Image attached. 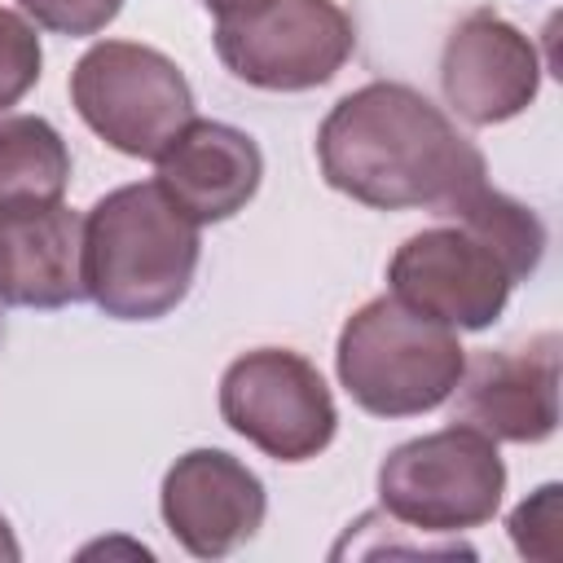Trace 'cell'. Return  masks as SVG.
<instances>
[{
    "label": "cell",
    "mask_w": 563,
    "mask_h": 563,
    "mask_svg": "<svg viewBox=\"0 0 563 563\" xmlns=\"http://www.w3.org/2000/svg\"><path fill=\"white\" fill-rule=\"evenodd\" d=\"M317 163L330 189L378 211H449L488 180L479 145L418 88L374 79L330 106L317 128Z\"/></svg>",
    "instance_id": "obj_1"
},
{
    "label": "cell",
    "mask_w": 563,
    "mask_h": 563,
    "mask_svg": "<svg viewBox=\"0 0 563 563\" xmlns=\"http://www.w3.org/2000/svg\"><path fill=\"white\" fill-rule=\"evenodd\" d=\"M202 224L154 180L119 185L84 216V295L114 321H158L194 286Z\"/></svg>",
    "instance_id": "obj_2"
},
{
    "label": "cell",
    "mask_w": 563,
    "mask_h": 563,
    "mask_svg": "<svg viewBox=\"0 0 563 563\" xmlns=\"http://www.w3.org/2000/svg\"><path fill=\"white\" fill-rule=\"evenodd\" d=\"M466 365L453 325L409 308L391 290L361 303L334 343V374L352 405L374 418H418L440 409Z\"/></svg>",
    "instance_id": "obj_3"
},
{
    "label": "cell",
    "mask_w": 563,
    "mask_h": 563,
    "mask_svg": "<svg viewBox=\"0 0 563 563\" xmlns=\"http://www.w3.org/2000/svg\"><path fill=\"white\" fill-rule=\"evenodd\" d=\"M501 493L506 462L497 440L462 422L396 444L378 466L383 515L427 537H457L488 523Z\"/></svg>",
    "instance_id": "obj_4"
},
{
    "label": "cell",
    "mask_w": 563,
    "mask_h": 563,
    "mask_svg": "<svg viewBox=\"0 0 563 563\" xmlns=\"http://www.w3.org/2000/svg\"><path fill=\"white\" fill-rule=\"evenodd\" d=\"M70 106L128 158H158L194 114L185 70L136 40H101L70 70Z\"/></svg>",
    "instance_id": "obj_5"
},
{
    "label": "cell",
    "mask_w": 563,
    "mask_h": 563,
    "mask_svg": "<svg viewBox=\"0 0 563 563\" xmlns=\"http://www.w3.org/2000/svg\"><path fill=\"white\" fill-rule=\"evenodd\" d=\"M224 70L260 92H308L330 84L356 48V26L339 0H260L216 18Z\"/></svg>",
    "instance_id": "obj_6"
},
{
    "label": "cell",
    "mask_w": 563,
    "mask_h": 563,
    "mask_svg": "<svg viewBox=\"0 0 563 563\" xmlns=\"http://www.w3.org/2000/svg\"><path fill=\"white\" fill-rule=\"evenodd\" d=\"M220 418L273 462H308L339 431L321 369L290 347H255L220 374Z\"/></svg>",
    "instance_id": "obj_7"
},
{
    "label": "cell",
    "mask_w": 563,
    "mask_h": 563,
    "mask_svg": "<svg viewBox=\"0 0 563 563\" xmlns=\"http://www.w3.org/2000/svg\"><path fill=\"white\" fill-rule=\"evenodd\" d=\"M387 286L409 308L462 334V330H488L506 312L519 277L484 233L444 220L422 233H409L396 246L387 264Z\"/></svg>",
    "instance_id": "obj_8"
},
{
    "label": "cell",
    "mask_w": 563,
    "mask_h": 563,
    "mask_svg": "<svg viewBox=\"0 0 563 563\" xmlns=\"http://www.w3.org/2000/svg\"><path fill=\"white\" fill-rule=\"evenodd\" d=\"M537 44L493 9H471L440 48V88L449 110L471 128L523 114L541 92Z\"/></svg>",
    "instance_id": "obj_9"
},
{
    "label": "cell",
    "mask_w": 563,
    "mask_h": 563,
    "mask_svg": "<svg viewBox=\"0 0 563 563\" xmlns=\"http://www.w3.org/2000/svg\"><path fill=\"white\" fill-rule=\"evenodd\" d=\"M453 422L497 444H541L559 431V334L545 330L528 347L479 352L453 387Z\"/></svg>",
    "instance_id": "obj_10"
},
{
    "label": "cell",
    "mask_w": 563,
    "mask_h": 563,
    "mask_svg": "<svg viewBox=\"0 0 563 563\" xmlns=\"http://www.w3.org/2000/svg\"><path fill=\"white\" fill-rule=\"evenodd\" d=\"M167 532L194 559H224L246 545L268 515L264 479L224 449H189L158 488Z\"/></svg>",
    "instance_id": "obj_11"
},
{
    "label": "cell",
    "mask_w": 563,
    "mask_h": 563,
    "mask_svg": "<svg viewBox=\"0 0 563 563\" xmlns=\"http://www.w3.org/2000/svg\"><path fill=\"white\" fill-rule=\"evenodd\" d=\"M154 163V185L198 224L238 216L264 180V154L255 136L220 119H189Z\"/></svg>",
    "instance_id": "obj_12"
},
{
    "label": "cell",
    "mask_w": 563,
    "mask_h": 563,
    "mask_svg": "<svg viewBox=\"0 0 563 563\" xmlns=\"http://www.w3.org/2000/svg\"><path fill=\"white\" fill-rule=\"evenodd\" d=\"M84 299V216L66 202L0 211V303L66 308Z\"/></svg>",
    "instance_id": "obj_13"
},
{
    "label": "cell",
    "mask_w": 563,
    "mask_h": 563,
    "mask_svg": "<svg viewBox=\"0 0 563 563\" xmlns=\"http://www.w3.org/2000/svg\"><path fill=\"white\" fill-rule=\"evenodd\" d=\"M70 185V150L40 114H0V211L62 202Z\"/></svg>",
    "instance_id": "obj_14"
},
{
    "label": "cell",
    "mask_w": 563,
    "mask_h": 563,
    "mask_svg": "<svg viewBox=\"0 0 563 563\" xmlns=\"http://www.w3.org/2000/svg\"><path fill=\"white\" fill-rule=\"evenodd\" d=\"M40 66H44V48L31 18L0 4V114L40 84Z\"/></svg>",
    "instance_id": "obj_15"
},
{
    "label": "cell",
    "mask_w": 563,
    "mask_h": 563,
    "mask_svg": "<svg viewBox=\"0 0 563 563\" xmlns=\"http://www.w3.org/2000/svg\"><path fill=\"white\" fill-rule=\"evenodd\" d=\"M559 484H541L510 510V541L523 559H559Z\"/></svg>",
    "instance_id": "obj_16"
},
{
    "label": "cell",
    "mask_w": 563,
    "mask_h": 563,
    "mask_svg": "<svg viewBox=\"0 0 563 563\" xmlns=\"http://www.w3.org/2000/svg\"><path fill=\"white\" fill-rule=\"evenodd\" d=\"M18 4L35 26L57 35H97L123 9V0H18Z\"/></svg>",
    "instance_id": "obj_17"
},
{
    "label": "cell",
    "mask_w": 563,
    "mask_h": 563,
    "mask_svg": "<svg viewBox=\"0 0 563 563\" xmlns=\"http://www.w3.org/2000/svg\"><path fill=\"white\" fill-rule=\"evenodd\" d=\"M18 559H22V545H18L13 528H9V519L0 515V563H18Z\"/></svg>",
    "instance_id": "obj_18"
},
{
    "label": "cell",
    "mask_w": 563,
    "mask_h": 563,
    "mask_svg": "<svg viewBox=\"0 0 563 563\" xmlns=\"http://www.w3.org/2000/svg\"><path fill=\"white\" fill-rule=\"evenodd\" d=\"M216 18H224V13H238V9H251V4H260V0H202Z\"/></svg>",
    "instance_id": "obj_19"
},
{
    "label": "cell",
    "mask_w": 563,
    "mask_h": 563,
    "mask_svg": "<svg viewBox=\"0 0 563 563\" xmlns=\"http://www.w3.org/2000/svg\"><path fill=\"white\" fill-rule=\"evenodd\" d=\"M0 339H4V303H0Z\"/></svg>",
    "instance_id": "obj_20"
}]
</instances>
